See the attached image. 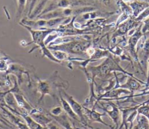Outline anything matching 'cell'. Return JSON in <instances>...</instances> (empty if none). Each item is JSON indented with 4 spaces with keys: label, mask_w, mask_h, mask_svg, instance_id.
I'll return each instance as SVG.
<instances>
[{
    "label": "cell",
    "mask_w": 149,
    "mask_h": 129,
    "mask_svg": "<svg viewBox=\"0 0 149 129\" xmlns=\"http://www.w3.org/2000/svg\"><path fill=\"white\" fill-rule=\"evenodd\" d=\"M138 106H139L120 109V111L122 112V122L119 126L118 129H121L123 126H125V129H130L133 126V120L135 119L138 114Z\"/></svg>",
    "instance_id": "obj_1"
},
{
    "label": "cell",
    "mask_w": 149,
    "mask_h": 129,
    "mask_svg": "<svg viewBox=\"0 0 149 129\" xmlns=\"http://www.w3.org/2000/svg\"><path fill=\"white\" fill-rule=\"evenodd\" d=\"M102 109L107 113L108 116L111 118L113 122L115 124V129H118L119 126L120 111L116 104L112 102L101 103Z\"/></svg>",
    "instance_id": "obj_2"
},
{
    "label": "cell",
    "mask_w": 149,
    "mask_h": 129,
    "mask_svg": "<svg viewBox=\"0 0 149 129\" xmlns=\"http://www.w3.org/2000/svg\"><path fill=\"white\" fill-rule=\"evenodd\" d=\"M136 119L137 123L130 129H149V120L146 116L137 114Z\"/></svg>",
    "instance_id": "obj_3"
},
{
    "label": "cell",
    "mask_w": 149,
    "mask_h": 129,
    "mask_svg": "<svg viewBox=\"0 0 149 129\" xmlns=\"http://www.w3.org/2000/svg\"><path fill=\"white\" fill-rule=\"evenodd\" d=\"M122 88H128L129 91L132 93L133 91L138 89L140 87V85L135 80L130 78L127 83L120 87Z\"/></svg>",
    "instance_id": "obj_4"
},
{
    "label": "cell",
    "mask_w": 149,
    "mask_h": 129,
    "mask_svg": "<svg viewBox=\"0 0 149 129\" xmlns=\"http://www.w3.org/2000/svg\"><path fill=\"white\" fill-rule=\"evenodd\" d=\"M27 0H17L18 2V15H20L24 10V8Z\"/></svg>",
    "instance_id": "obj_5"
},
{
    "label": "cell",
    "mask_w": 149,
    "mask_h": 129,
    "mask_svg": "<svg viewBox=\"0 0 149 129\" xmlns=\"http://www.w3.org/2000/svg\"><path fill=\"white\" fill-rule=\"evenodd\" d=\"M148 30H149V19H148L145 21V26L144 27L143 31H146Z\"/></svg>",
    "instance_id": "obj_6"
},
{
    "label": "cell",
    "mask_w": 149,
    "mask_h": 129,
    "mask_svg": "<svg viewBox=\"0 0 149 129\" xmlns=\"http://www.w3.org/2000/svg\"><path fill=\"white\" fill-rule=\"evenodd\" d=\"M37 0H31V2H30V9H32V8H33V6H34V4L36 3Z\"/></svg>",
    "instance_id": "obj_7"
},
{
    "label": "cell",
    "mask_w": 149,
    "mask_h": 129,
    "mask_svg": "<svg viewBox=\"0 0 149 129\" xmlns=\"http://www.w3.org/2000/svg\"><path fill=\"white\" fill-rule=\"evenodd\" d=\"M147 94H149V91H145L143 93H141L140 94H138V95H136L135 96H141V95H147Z\"/></svg>",
    "instance_id": "obj_8"
},
{
    "label": "cell",
    "mask_w": 149,
    "mask_h": 129,
    "mask_svg": "<svg viewBox=\"0 0 149 129\" xmlns=\"http://www.w3.org/2000/svg\"><path fill=\"white\" fill-rule=\"evenodd\" d=\"M147 85L149 84V68H148V77H147Z\"/></svg>",
    "instance_id": "obj_9"
},
{
    "label": "cell",
    "mask_w": 149,
    "mask_h": 129,
    "mask_svg": "<svg viewBox=\"0 0 149 129\" xmlns=\"http://www.w3.org/2000/svg\"><path fill=\"white\" fill-rule=\"evenodd\" d=\"M30 2H31V0H27V5H29V3H30Z\"/></svg>",
    "instance_id": "obj_10"
},
{
    "label": "cell",
    "mask_w": 149,
    "mask_h": 129,
    "mask_svg": "<svg viewBox=\"0 0 149 129\" xmlns=\"http://www.w3.org/2000/svg\"><path fill=\"white\" fill-rule=\"evenodd\" d=\"M14 1H16V0H14Z\"/></svg>",
    "instance_id": "obj_11"
}]
</instances>
